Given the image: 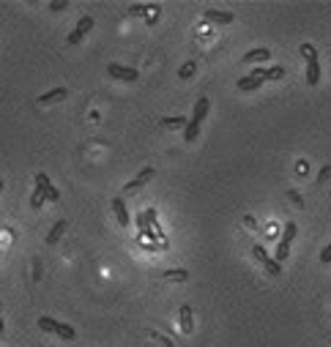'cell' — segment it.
Masks as SVG:
<instances>
[{
	"instance_id": "cell-1",
	"label": "cell",
	"mask_w": 331,
	"mask_h": 347,
	"mask_svg": "<svg viewBox=\"0 0 331 347\" xmlns=\"http://www.w3.org/2000/svg\"><path fill=\"white\" fill-rule=\"evenodd\" d=\"M208 107H211V101L203 96V99H197V104H194V112L192 118H189V123H186V129H184V140L186 143H194L197 140V134H200V123H203V118L208 115Z\"/></svg>"
},
{
	"instance_id": "cell-2",
	"label": "cell",
	"mask_w": 331,
	"mask_h": 347,
	"mask_svg": "<svg viewBox=\"0 0 331 347\" xmlns=\"http://www.w3.org/2000/svg\"><path fill=\"white\" fill-rule=\"evenodd\" d=\"M301 55L306 58V85H318L320 82V63H318V52L310 44H301Z\"/></svg>"
},
{
	"instance_id": "cell-3",
	"label": "cell",
	"mask_w": 331,
	"mask_h": 347,
	"mask_svg": "<svg viewBox=\"0 0 331 347\" xmlns=\"http://www.w3.org/2000/svg\"><path fill=\"white\" fill-rule=\"evenodd\" d=\"M296 233H298L296 222H288L285 230H282V238H279V243H277V255H274V260H277L279 265H282V260H288V255H290V243H293Z\"/></svg>"
},
{
	"instance_id": "cell-4",
	"label": "cell",
	"mask_w": 331,
	"mask_h": 347,
	"mask_svg": "<svg viewBox=\"0 0 331 347\" xmlns=\"http://www.w3.org/2000/svg\"><path fill=\"white\" fill-rule=\"evenodd\" d=\"M252 255H255V260L266 268V271H269V276H279L282 273V265L274 257H269V251H266L263 246H255V249H252Z\"/></svg>"
},
{
	"instance_id": "cell-5",
	"label": "cell",
	"mask_w": 331,
	"mask_h": 347,
	"mask_svg": "<svg viewBox=\"0 0 331 347\" xmlns=\"http://www.w3.org/2000/svg\"><path fill=\"white\" fill-rule=\"evenodd\" d=\"M107 74L115 77V80H123V82H137V68H129V66H121V63H109L107 66Z\"/></svg>"
},
{
	"instance_id": "cell-6",
	"label": "cell",
	"mask_w": 331,
	"mask_h": 347,
	"mask_svg": "<svg viewBox=\"0 0 331 347\" xmlns=\"http://www.w3.org/2000/svg\"><path fill=\"white\" fill-rule=\"evenodd\" d=\"M36 189H41V192H44V200H50V202H58L60 200V192L50 183L47 172H36Z\"/></svg>"
},
{
	"instance_id": "cell-7",
	"label": "cell",
	"mask_w": 331,
	"mask_h": 347,
	"mask_svg": "<svg viewBox=\"0 0 331 347\" xmlns=\"http://www.w3.org/2000/svg\"><path fill=\"white\" fill-rule=\"evenodd\" d=\"M91 30H93V17H82L80 22H77V28L69 33V44H80L82 36H88Z\"/></svg>"
},
{
	"instance_id": "cell-8",
	"label": "cell",
	"mask_w": 331,
	"mask_h": 347,
	"mask_svg": "<svg viewBox=\"0 0 331 347\" xmlns=\"http://www.w3.org/2000/svg\"><path fill=\"white\" fill-rule=\"evenodd\" d=\"M153 175H156V170H153V167H145V170L140 172V175H137L135 180H129V183H126V189H123V192H126V194L137 192V189H143L145 183H151V180H153Z\"/></svg>"
},
{
	"instance_id": "cell-9",
	"label": "cell",
	"mask_w": 331,
	"mask_h": 347,
	"mask_svg": "<svg viewBox=\"0 0 331 347\" xmlns=\"http://www.w3.org/2000/svg\"><path fill=\"white\" fill-rule=\"evenodd\" d=\"M178 322H181V331H184V334H192V331H194V317H192V306H189V304H181Z\"/></svg>"
},
{
	"instance_id": "cell-10",
	"label": "cell",
	"mask_w": 331,
	"mask_h": 347,
	"mask_svg": "<svg viewBox=\"0 0 331 347\" xmlns=\"http://www.w3.org/2000/svg\"><path fill=\"white\" fill-rule=\"evenodd\" d=\"M113 211H115V219H118V224H121V227H129L131 216H129V211H126V202H123V197H115V200H113Z\"/></svg>"
},
{
	"instance_id": "cell-11",
	"label": "cell",
	"mask_w": 331,
	"mask_h": 347,
	"mask_svg": "<svg viewBox=\"0 0 331 347\" xmlns=\"http://www.w3.org/2000/svg\"><path fill=\"white\" fill-rule=\"evenodd\" d=\"M203 19H208V22H214V25H230V22L235 19L230 11H214V9H208L206 14H203Z\"/></svg>"
},
{
	"instance_id": "cell-12",
	"label": "cell",
	"mask_w": 331,
	"mask_h": 347,
	"mask_svg": "<svg viewBox=\"0 0 331 347\" xmlns=\"http://www.w3.org/2000/svg\"><path fill=\"white\" fill-rule=\"evenodd\" d=\"M66 96H69V88H55L50 93H41V96H38V104H55V101H63Z\"/></svg>"
},
{
	"instance_id": "cell-13",
	"label": "cell",
	"mask_w": 331,
	"mask_h": 347,
	"mask_svg": "<svg viewBox=\"0 0 331 347\" xmlns=\"http://www.w3.org/2000/svg\"><path fill=\"white\" fill-rule=\"evenodd\" d=\"M66 227H69V222H66V219H60V222H55V224H52V230L47 233V243H50V246H52V243H58V241H60V235L66 233Z\"/></svg>"
},
{
	"instance_id": "cell-14",
	"label": "cell",
	"mask_w": 331,
	"mask_h": 347,
	"mask_svg": "<svg viewBox=\"0 0 331 347\" xmlns=\"http://www.w3.org/2000/svg\"><path fill=\"white\" fill-rule=\"evenodd\" d=\"M269 58H271V52L266 50V47H260V50H252V52L244 55V63H266Z\"/></svg>"
},
{
	"instance_id": "cell-15",
	"label": "cell",
	"mask_w": 331,
	"mask_h": 347,
	"mask_svg": "<svg viewBox=\"0 0 331 347\" xmlns=\"http://www.w3.org/2000/svg\"><path fill=\"white\" fill-rule=\"evenodd\" d=\"M235 85H238V90H244V93H249V90H257V88H263V80H257V77H241V80L238 82H235Z\"/></svg>"
},
{
	"instance_id": "cell-16",
	"label": "cell",
	"mask_w": 331,
	"mask_h": 347,
	"mask_svg": "<svg viewBox=\"0 0 331 347\" xmlns=\"http://www.w3.org/2000/svg\"><path fill=\"white\" fill-rule=\"evenodd\" d=\"M186 118H162L159 129H186Z\"/></svg>"
},
{
	"instance_id": "cell-17",
	"label": "cell",
	"mask_w": 331,
	"mask_h": 347,
	"mask_svg": "<svg viewBox=\"0 0 331 347\" xmlns=\"http://www.w3.org/2000/svg\"><path fill=\"white\" fill-rule=\"evenodd\" d=\"M55 334H58L60 339H66V342H72V339L77 336V331L72 326H66V322H58V328H55Z\"/></svg>"
},
{
	"instance_id": "cell-18",
	"label": "cell",
	"mask_w": 331,
	"mask_h": 347,
	"mask_svg": "<svg viewBox=\"0 0 331 347\" xmlns=\"http://www.w3.org/2000/svg\"><path fill=\"white\" fill-rule=\"evenodd\" d=\"M162 276H164V279H172V282H186V279H189V271H184V268H175V271H164Z\"/></svg>"
},
{
	"instance_id": "cell-19",
	"label": "cell",
	"mask_w": 331,
	"mask_h": 347,
	"mask_svg": "<svg viewBox=\"0 0 331 347\" xmlns=\"http://www.w3.org/2000/svg\"><path fill=\"white\" fill-rule=\"evenodd\" d=\"M282 77H285V68H282V66L263 68V80H282Z\"/></svg>"
},
{
	"instance_id": "cell-20",
	"label": "cell",
	"mask_w": 331,
	"mask_h": 347,
	"mask_svg": "<svg viewBox=\"0 0 331 347\" xmlns=\"http://www.w3.org/2000/svg\"><path fill=\"white\" fill-rule=\"evenodd\" d=\"M194 72H197V63L189 60V63H184V66H181L178 77H181V80H189V77H194Z\"/></svg>"
},
{
	"instance_id": "cell-21",
	"label": "cell",
	"mask_w": 331,
	"mask_h": 347,
	"mask_svg": "<svg viewBox=\"0 0 331 347\" xmlns=\"http://www.w3.org/2000/svg\"><path fill=\"white\" fill-rule=\"evenodd\" d=\"M38 328H41V331H52V334H55L58 320H52V317H47V314H44V317H38Z\"/></svg>"
},
{
	"instance_id": "cell-22",
	"label": "cell",
	"mask_w": 331,
	"mask_h": 347,
	"mask_svg": "<svg viewBox=\"0 0 331 347\" xmlns=\"http://www.w3.org/2000/svg\"><path fill=\"white\" fill-rule=\"evenodd\" d=\"M159 6H151V9H148V14H145V22L148 25H156V19H159Z\"/></svg>"
},
{
	"instance_id": "cell-23",
	"label": "cell",
	"mask_w": 331,
	"mask_h": 347,
	"mask_svg": "<svg viewBox=\"0 0 331 347\" xmlns=\"http://www.w3.org/2000/svg\"><path fill=\"white\" fill-rule=\"evenodd\" d=\"M41 202H44V192H41V189H33V197H30V205H33V208H41Z\"/></svg>"
},
{
	"instance_id": "cell-24",
	"label": "cell",
	"mask_w": 331,
	"mask_h": 347,
	"mask_svg": "<svg viewBox=\"0 0 331 347\" xmlns=\"http://www.w3.org/2000/svg\"><path fill=\"white\" fill-rule=\"evenodd\" d=\"M69 9V3H63V0H55V3H50V11L52 14H60V11H66Z\"/></svg>"
},
{
	"instance_id": "cell-25",
	"label": "cell",
	"mask_w": 331,
	"mask_h": 347,
	"mask_svg": "<svg viewBox=\"0 0 331 347\" xmlns=\"http://www.w3.org/2000/svg\"><path fill=\"white\" fill-rule=\"evenodd\" d=\"M148 9H151V6H131L129 14L131 17H143V14H148Z\"/></svg>"
},
{
	"instance_id": "cell-26",
	"label": "cell",
	"mask_w": 331,
	"mask_h": 347,
	"mask_svg": "<svg viewBox=\"0 0 331 347\" xmlns=\"http://www.w3.org/2000/svg\"><path fill=\"white\" fill-rule=\"evenodd\" d=\"M148 336H153V339H159V342H162L164 347H175V344H172V342H170V339H164V336H159V334H156V331H148Z\"/></svg>"
},
{
	"instance_id": "cell-27",
	"label": "cell",
	"mask_w": 331,
	"mask_h": 347,
	"mask_svg": "<svg viewBox=\"0 0 331 347\" xmlns=\"http://www.w3.org/2000/svg\"><path fill=\"white\" fill-rule=\"evenodd\" d=\"M320 263H326V265L331 263V243H328V246H326V249L320 251Z\"/></svg>"
},
{
	"instance_id": "cell-28",
	"label": "cell",
	"mask_w": 331,
	"mask_h": 347,
	"mask_svg": "<svg viewBox=\"0 0 331 347\" xmlns=\"http://www.w3.org/2000/svg\"><path fill=\"white\" fill-rule=\"evenodd\" d=\"M145 222H148V224H156V211H153V208L145 211Z\"/></svg>"
},
{
	"instance_id": "cell-29",
	"label": "cell",
	"mask_w": 331,
	"mask_h": 347,
	"mask_svg": "<svg viewBox=\"0 0 331 347\" xmlns=\"http://www.w3.org/2000/svg\"><path fill=\"white\" fill-rule=\"evenodd\" d=\"M328 175H331V167H323V170H320V175H318V180H326Z\"/></svg>"
},
{
	"instance_id": "cell-30",
	"label": "cell",
	"mask_w": 331,
	"mask_h": 347,
	"mask_svg": "<svg viewBox=\"0 0 331 347\" xmlns=\"http://www.w3.org/2000/svg\"><path fill=\"white\" fill-rule=\"evenodd\" d=\"M0 309H3V304H0ZM6 331V326H3V314H0V334Z\"/></svg>"
}]
</instances>
